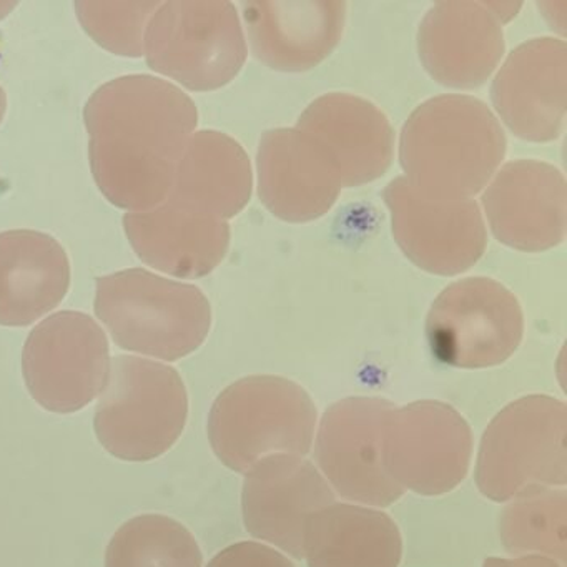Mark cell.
Segmentation results:
<instances>
[{"mask_svg":"<svg viewBox=\"0 0 567 567\" xmlns=\"http://www.w3.org/2000/svg\"><path fill=\"white\" fill-rule=\"evenodd\" d=\"M84 122L99 190L117 208L144 212L167 200L198 112L172 82L135 74L101 85Z\"/></svg>","mask_w":567,"mask_h":567,"instance_id":"cell-1","label":"cell"},{"mask_svg":"<svg viewBox=\"0 0 567 567\" xmlns=\"http://www.w3.org/2000/svg\"><path fill=\"white\" fill-rule=\"evenodd\" d=\"M507 141L496 115L470 95H441L408 117L400 137L404 181L427 197L474 200L493 181Z\"/></svg>","mask_w":567,"mask_h":567,"instance_id":"cell-2","label":"cell"},{"mask_svg":"<svg viewBox=\"0 0 567 567\" xmlns=\"http://www.w3.org/2000/svg\"><path fill=\"white\" fill-rule=\"evenodd\" d=\"M94 308L118 348L157 360H182L210 333L212 308L204 291L145 268L99 278Z\"/></svg>","mask_w":567,"mask_h":567,"instance_id":"cell-3","label":"cell"},{"mask_svg":"<svg viewBox=\"0 0 567 567\" xmlns=\"http://www.w3.org/2000/svg\"><path fill=\"white\" fill-rule=\"evenodd\" d=\"M317 406L281 377H248L218 394L208 414V441L218 460L247 474L271 454L305 457L313 446Z\"/></svg>","mask_w":567,"mask_h":567,"instance_id":"cell-4","label":"cell"},{"mask_svg":"<svg viewBox=\"0 0 567 567\" xmlns=\"http://www.w3.org/2000/svg\"><path fill=\"white\" fill-rule=\"evenodd\" d=\"M187 417V388L175 368L131 354L112 358L94 417L97 440L112 456L134 463L162 456Z\"/></svg>","mask_w":567,"mask_h":567,"instance_id":"cell-5","label":"cell"},{"mask_svg":"<svg viewBox=\"0 0 567 567\" xmlns=\"http://www.w3.org/2000/svg\"><path fill=\"white\" fill-rule=\"evenodd\" d=\"M566 433L564 401L530 394L507 404L481 440L477 489L506 503L534 487L566 486Z\"/></svg>","mask_w":567,"mask_h":567,"instance_id":"cell-6","label":"cell"},{"mask_svg":"<svg viewBox=\"0 0 567 567\" xmlns=\"http://www.w3.org/2000/svg\"><path fill=\"white\" fill-rule=\"evenodd\" d=\"M144 54L157 74L188 91L210 92L240 74L248 48L230 2L174 0L158 6L148 21Z\"/></svg>","mask_w":567,"mask_h":567,"instance_id":"cell-7","label":"cell"},{"mask_svg":"<svg viewBox=\"0 0 567 567\" xmlns=\"http://www.w3.org/2000/svg\"><path fill=\"white\" fill-rule=\"evenodd\" d=\"M523 334L519 301L493 278L454 281L437 295L426 318L433 357L463 370L504 363L516 353Z\"/></svg>","mask_w":567,"mask_h":567,"instance_id":"cell-8","label":"cell"},{"mask_svg":"<svg viewBox=\"0 0 567 567\" xmlns=\"http://www.w3.org/2000/svg\"><path fill=\"white\" fill-rule=\"evenodd\" d=\"M111 348L101 324L81 311H59L29 333L22 374L31 396L51 413L84 410L101 396Z\"/></svg>","mask_w":567,"mask_h":567,"instance_id":"cell-9","label":"cell"},{"mask_svg":"<svg viewBox=\"0 0 567 567\" xmlns=\"http://www.w3.org/2000/svg\"><path fill=\"white\" fill-rule=\"evenodd\" d=\"M383 457L398 486L441 496L456 489L470 473L473 433L450 404L416 401L393 408L388 416Z\"/></svg>","mask_w":567,"mask_h":567,"instance_id":"cell-10","label":"cell"},{"mask_svg":"<svg viewBox=\"0 0 567 567\" xmlns=\"http://www.w3.org/2000/svg\"><path fill=\"white\" fill-rule=\"evenodd\" d=\"M394 404L383 398H347L324 411L318 430L317 463L344 499L388 507L401 499L384 467V426Z\"/></svg>","mask_w":567,"mask_h":567,"instance_id":"cell-11","label":"cell"},{"mask_svg":"<svg viewBox=\"0 0 567 567\" xmlns=\"http://www.w3.org/2000/svg\"><path fill=\"white\" fill-rule=\"evenodd\" d=\"M383 198L398 247L421 270L454 277L483 257L487 231L476 202L427 197L403 177L386 185Z\"/></svg>","mask_w":567,"mask_h":567,"instance_id":"cell-12","label":"cell"},{"mask_svg":"<svg viewBox=\"0 0 567 567\" xmlns=\"http://www.w3.org/2000/svg\"><path fill=\"white\" fill-rule=\"evenodd\" d=\"M334 499L333 489L313 463L291 454H271L245 474V527L257 539L303 559L308 517Z\"/></svg>","mask_w":567,"mask_h":567,"instance_id":"cell-13","label":"cell"},{"mask_svg":"<svg viewBox=\"0 0 567 567\" xmlns=\"http://www.w3.org/2000/svg\"><path fill=\"white\" fill-rule=\"evenodd\" d=\"M566 181L553 165L516 161L484 188L483 210L494 237L514 250L537 254L566 238Z\"/></svg>","mask_w":567,"mask_h":567,"instance_id":"cell-14","label":"cell"},{"mask_svg":"<svg viewBox=\"0 0 567 567\" xmlns=\"http://www.w3.org/2000/svg\"><path fill=\"white\" fill-rule=\"evenodd\" d=\"M566 78L564 41L530 39L501 65L491 87L494 111L523 141H556L566 118Z\"/></svg>","mask_w":567,"mask_h":567,"instance_id":"cell-15","label":"cell"},{"mask_svg":"<svg viewBox=\"0 0 567 567\" xmlns=\"http://www.w3.org/2000/svg\"><path fill=\"white\" fill-rule=\"evenodd\" d=\"M295 127L323 151L343 188L378 181L393 162L390 121L377 105L358 95H321L305 109Z\"/></svg>","mask_w":567,"mask_h":567,"instance_id":"cell-16","label":"cell"},{"mask_svg":"<svg viewBox=\"0 0 567 567\" xmlns=\"http://www.w3.org/2000/svg\"><path fill=\"white\" fill-rule=\"evenodd\" d=\"M417 51L427 74L441 85L481 87L503 59V21L489 2H441L421 22Z\"/></svg>","mask_w":567,"mask_h":567,"instance_id":"cell-17","label":"cell"},{"mask_svg":"<svg viewBox=\"0 0 567 567\" xmlns=\"http://www.w3.org/2000/svg\"><path fill=\"white\" fill-rule=\"evenodd\" d=\"M257 174L265 207L290 224L323 217L343 188L323 151L297 127L265 132L258 145Z\"/></svg>","mask_w":567,"mask_h":567,"instance_id":"cell-18","label":"cell"},{"mask_svg":"<svg viewBox=\"0 0 567 567\" xmlns=\"http://www.w3.org/2000/svg\"><path fill=\"white\" fill-rule=\"evenodd\" d=\"M255 58L281 72L320 65L340 44L347 4L330 0H274L241 4Z\"/></svg>","mask_w":567,"mask_h":567,"instance_id":"cell-19","label":"cell"},{"mask_svg":"<svg viewBox=\"0 0 567 567\" xmlns=\"http://www.w3.org/2000/svg\"><path fill=\"white\" fill-rule=\"evenodd\" d=\"M124 230L142 261L175 278H200L224 261L230 247L228 221L215 220L172 202L128 212Z\"/></svg>","mask_w":567,"mask_h":567,"instance_id":"cell-20","label":"cell"},{"mask_svg":"<svg viewBox=\"0 0 567 567\" xmlns=\"http://www.w3.org/2000/svg\"><path fill=\"white\" fill-rule=\"evenodd\" d=\"M71 287L64 247L38 230L0 234V327H29L54 310Z\"/></svg>","mask_w":567,"mask_h":567,"instance_id":"cell-21","label":"cell"},{"mask_svg":"<svg viewBox=\"0 0 567 567\" xmlns=\"http://www.w3.org/2000/svg\"><path fill=\"white\" fill-rule=\"evenodd\" d=\"M250 158L235 138L195 132L182 154L167 200L215 220L237 217L251 197Z\"/></svg>","mask_w":567,"mask_h":567,"instance_id":"cell-22","label":"cell"},{"mask_svg":"<svg viewBox=\"0 0 567 567\" xmlns=\"http://www.w3.org/2000/svg\"><path fill=\"white\" fill-rule=\"evenodd\" d=\"M403 539L386 513L333 503L308 517L303 557L308 567H398Z\"/></svg>","mask_w":567,"mask_h":567,"instance_id":"cell-23","label":"cell"},{"mask_svg":"<svg viewBox=\"0 0 567 567\" xmlns=\"http://www.w3.org/2000/svg\"><path fill=\"white\" fill-rule=\"evenodd\" d=\"M194 534L164 514L132 517L112 536L105 567H202Z\"/></svg>","mask_w":567,"mask_h":567,"instance_id":"cell-24","label":"cell"},{"mask_svg":"<svg viewBox=\"0 0 567 567\" xmlns=\"http://www.w3.org/2000/svg\"><path fill=\"white\" fill-rule=\"evenodd\" d=\"M501 517V539L511 554H547L566 563L567 494L564 487H534L514 497Z\"/></svg>","mask_w":567,"mask_h":567,"instance_id":"cell-25","label":"cell"},{"mask_svg":"<svg viewBox=\"0 0 567 567\" xmlns=\"http://www.w3.org/2000/svg\"><path fill=\"white\" fill-rule=\"evenodd\" d=\"M162 2H75L84 31L105 51L122 58L144 54L145 28Z\"/></svg>","mask_w":567,"mask_h":567,"instance_id":"cell-26","label":"cell"},{"mask_svg":"<svg viewBox=\"0 0 567 567\" xmlns=\"http://www.w3.org/2000/svg\"><path fill=\"white\" fill-rule=\"evenodd\" d=\"M207 567H295L285 554L267 544L245 540L217 554Z\"/></svg>","mask_w":567,"mask_h":567,"instance_id":"cell-27","label":"cell"},{"mask_svg":"<svg viewBox=\"0 0 567 567\" xmlns=\"http://www.w3.org/2000/svg\"><path fill=\"white\" fill-rule=\"evenodd\" d=\"M483 567H564L559 560L550 559L546 556H537V554H530V556L514 557V559H501V557H489L484 560Z\"/></svg>","mask_w":567,"mask_h":567,"instance_id":"cell-28","label":"cell"},{"mask_svg":"<svg viewBox=\"0 0 567 567\" xmlns=\"http://www.w3.org/2000/svg\"><path fill=\"white\" fill-rule=\"evenodd\" d=\"M16 8H18V2L14 0H0V21H4Z\"/></svg>","mask_w":567,"mask_h":567,"instance_id":"cell-29","label":"cell"},{"mask_svg":"<svg viewBox=\"0 0 567 567\" xmlns=\"http://www.w3.org/2000/svg\"><path fill=\"white\" fill-rule=\"evenodd\" d=\"M6 111H8V95L4 89L0 87V124L4 121Z\"/></svg>","mask_w":567,"mask_h":567,"instance_id":"cell-30","label":"cell"}]
</instances>
